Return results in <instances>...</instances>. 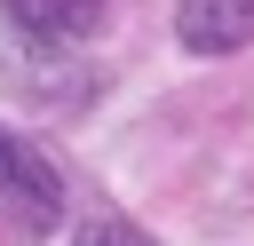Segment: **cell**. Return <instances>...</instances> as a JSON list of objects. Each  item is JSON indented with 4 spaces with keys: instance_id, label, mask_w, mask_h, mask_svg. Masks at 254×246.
<instances>
[{
    "instance_id": "cell-1",
    "label": "cell",
    "mask_w": 254,
    "mask_h": 246,
    "mask_svg": "<svg viewBox=\"0 0 254 246\" xmlns=\"http://www.w3.org/2000/svg\"><path fill=\"white\" fill-rule=\"evenodd\" d=\"M64 222V183L56 167L24 143V135H0V246H32Z\"/></svg>"
},
{
    "instance_id": "cell-2",
    "label": "cell",
    "mask_w": 254,
    "mask_h": 246,
    "mask_svg": "<svg viewBox=\"0 0 254 246\" xmlns=\"http://www.w3.org/2000/svg\"><path fill=\"white\" fill-rule=\"evenodd\" d=\"M175 32L198 56H230L254 40V0H175Z\"/></svg>"
},
{
    "instance_id": "cell-3",
    "label": "cell",
    "mask_w": 254,
    "mask_h": 246,
    "mask_svg": "<svg viewBox=\"0 0 254 246\" xmlns=\"http://www.w3.org/2000/svg\"><path fill=\"white\" fill-rule=\"evenodd\" d=\"M8 8V24L24 32V40H40V48H71V40H87L95 24H103V0H0Z\"/></svg>"
},
{
    "instance_id": "cell-4",
    "label": "cell",
    "mask_w": 254,
    "mask_h": 246,
    "mask_svg": "<svg viewBox=\"0 0 254 246\" xmlns=\"http://www.w3.org/2000/svg\"><path fill=\"white\" fill-rule=\"evenodd\" d=\"M71 246H151V238H143L135 222H87V230H79Z\"/></svg>"
}]
</instances>
